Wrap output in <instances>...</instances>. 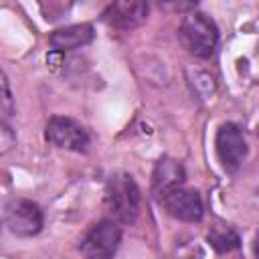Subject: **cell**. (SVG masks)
Wrapping results in <instances>:
<instances>
[{
  "label": "cell",
  "mask_w": 259,
  "mask_h": 259,
  "mask_svg": "<svg viewBox=\"0 0 259 259\" xmlns=\"http://www.w3.org/2000/svg\"><path fill=\"white\" fill-rule=\"evenodd\" d=\"M184 180H186L184 166L170 156H162L154 164V170H152V192L158 196L162 190L170 186L184 184Z\"/></svg>",
  "instance_id": "cell-10"
},
{
  "label": "cell",
  "mask_w": 259,
  "mask_h": 259,
  "mask_svg": "<svg viewBox=\"0 0 259 259\" xmlns=\"http://www.w3.org/2000/svg\"><path fill=\"white\" fill-rule=\"evenodd\" d=\"M160 206L176 221L182 223H200L204 217V202L202 196L198 194V190L188 188L184 184L178 186H170L166 190H162L158 196Z\"/></svg>",
  "instance_id": "cell-5"
},
{
  "label": "cell",
  "mask_w": 259,
  "mask_h": 259,
  "mask_svg": "<svg viewBox=\"0 0 259 259\" xmlns=\"http://www.w3.org/2000/svg\"><path fill=\"white\" fill-rule=\"evenodd\" d=\"M214 150H217V158L225 172L229 174L239 172V168L243 166L249 154V144H247V138L241 125L233 121L223 123L214 136Z\"/></svg>",
  "instance_id": "cell-6"
},
{
  "label": "cell",
  "mask_w": 259,
  "mask_h": 259,
  "mask_svg": "<svg viewBox=\"0 0 259 259\" xmlns=\"http://www.w3.org/2000/svg\"><path fill=\"white\" fill-rule=\"evenodd\" d=\"M16 144V136H14V132L10 130V125H8V121H2V125H0V154H6L12 146Z\"/></svg>",
  "instance_id": "cell-13"
},
{
  "label": "cell",
  "mask_w": 259,
  "mask_h": 259,
  "mask_svg": "<svg viewBox=\"0 0 259 259\" xmlns=\"http://www.w3.org/2000/svg\"><path fill=\"white\" fill-rule=\"evenodd\" d=\"M150 14V6L148 2H140V0H121V2H111L107 4V8L101 12V20L113 28V30H134L140 24H144L148 20Z\"/></svg>",
  "instance_id": "cell-8"
},
{
  "label": "cell",
  "mask_w": 259,
  "mask_h": 259,
  "mask_svg": "<svg viewBox=\"0 0 259 259\" xmlns=\"http://www.w3.org/2000/svg\"><path fill=\"white\" fill-rule=\"evenodd\" d=\"M105 206L119 225H134L142 210V190L132 174L113 172L105 182Z\"/></svg>",
  "instance_id": "cell-1"
},
{
  "label": "cell",
  "mask_w": 259,
  "mask_h": 259,
  "mask_svg": "<svg viewBox=\"0 0 259 259\" xmlns=\"http://www.w3.org/2000/svg\"><path fill=\"white\" fill-rule=\"evenodd\" d=\"M180 45L198 59H208L214 55L219 45V28L210 16L198 10H190L182 16L178 26Z\"/></svg>",
  "instance_id": "cell-2"
},
{
  "label": "cell",
  "mask_w": 259,
  "mask_h": 259,
  "mask_svg": "<svg viewBox=\"0 0 259 259\" xmlns=\"http://www.w3.org/2000/svg\"><path fill=\"white\" fill-rule=\"evenodd\" d=\"M95 38V28L89 22H79V24H69L55 28L49 34V45L57 53H67V51H77L81 47H87Z\"/></svg>",
  "instance_id": "cell-9"
},
{
  "label": "cell",
  "mask_w": 259,
  "mask_h": 259,
  "mask_svg": "<svg viewBox=\"0 0 259 259\" xmlns=\"http://www.w3.org/2000/svg\"><path fill=\"white\" fill-rule=\"evenodd\" d=\"M206 241L217 253H231L241 247L239 233L225 221H214L210 225V229L206 233Z\"/></svg>",
  "instance_id": "cell-11"
},
{
  "label": "cell",
  "mask_w": 259,
  "mask_h": 259,
  "mask_svg": "<svg viewBox=\"0 0 259 259\" xmlns=\"http://www.w3.org/2000/svg\"><path fill=\"white\" fill-rule=\"evenodd\" d=\"M45 140L55 148L69 150L75 154H87L91 146L89 132L73 117L53 115L45 125Z\"/></svg>",
  "instance_id": "cell-7"
},
{
  "label": "cell",
  "mask_w": 259,
  "mask_h": 259,
  "mask_svg": "<svg viewBox=\"0 0 259 259\" xmlns=\"http://www.w3.org/2000/svg\"><path fill=\"white\" fill-rule=\"evenodd\" d=\"M121 243V227L113 219L97 221L81 239L79 251L83 259H113Z\"/></svg>",
  "instance_id": "cell-4"
},
{
  "label": "cell",
  "mask_w": 259,
  "mask_h": 259,
  "mask_svg": "<svg viewBox=\"0 0 259 259\" xmlns=\"http://www.w3.org/2000/svg\"><path fill=\"white\" fill-rule=\"evenodd\" d=\"M2 121H8V117L14 113V99H12V93H10V85H8V77L6 73H2Z\"/></svg>",
  "instance_id": "cell-12"
},
{
  "label": "cell",
  "mask_w": 259,
  "mask_h": 259,
  "mask_svg": "<svg viewBox=\"0 0 259 259\" xmlns=\"http://www.w3.org/2000/svg\"><path fill=\"white\" fill-rule=\"evenodd\" d=\"M253 253H255V259H259V231H257V235L253 239Z\"/></svg>",
  "instance_id": "cell-14"
},
{
  "label": "cell",
  "mask_w": 259,
  "mask_h": 259,
  "mask_svg": "<svg viewBox=\"0 0 259 259\" xmlns=\"http://www.w3.org/2000/svg\"><path fill=\"white\" fill-rule=\"evenodd\" d=\"M4 225L6 229L20 239L36 237L45 227L42 208L24 196H12L4 204Z\"/></svg>",
  "instance_id": "cell-3"
}]
</instances>
